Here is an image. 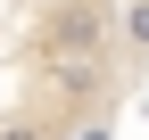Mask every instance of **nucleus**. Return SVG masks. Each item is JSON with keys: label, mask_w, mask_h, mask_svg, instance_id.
I'll list each match as a JSON object with an SVG mask.
<instances>
[{"label": "nucleus", "mask_w": 149, "mask_h": 140, "mask_svg": "<svg viewBox=\"0 0 149 140\" xmlns=\"http://www.w3.org/2000/svg\"><path fill=\"white\" fill-rule=\"evenodd\" d=\"M124 66L133 0H0V140H83Z\"/></svg>", "instance_id": "1"}]
</instances>
